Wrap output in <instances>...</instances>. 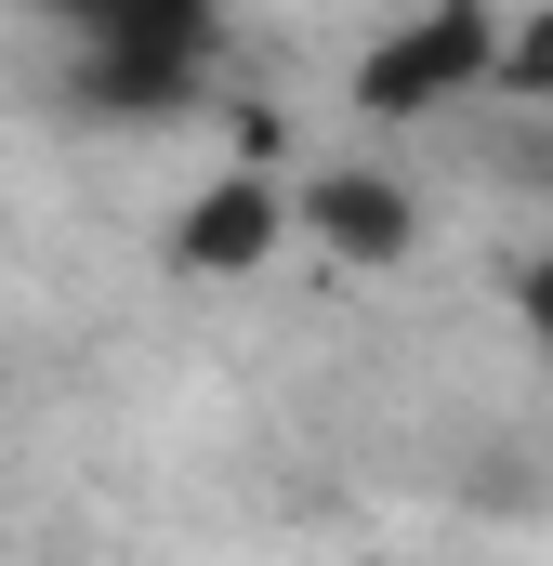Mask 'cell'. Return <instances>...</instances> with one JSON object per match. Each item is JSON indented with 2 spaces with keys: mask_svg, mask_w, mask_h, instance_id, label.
Listing matches in <instances>:
<instances>
[{
  "mask_svg": "<svg viewBox=\"0 0 553 566\" xmlns=\"http://www.w3.org/2000/svg\"><path fill=\"white\" fill-rule=\"evenodd\" d=\"M514 316H528V343L553 356V238L528 251V264H514Z\"/></svg>",
  "mask_w": 553,
  "mask_h": 566,
  "instance_id": "obj_6",
  "label": "cell"
},
{
  "mask_svg": "<svg viewBox=\"0 0 553 566\" xmlns=\"http://www.w3.org/2000/svg\"><path fill=\"white\" fill-rule=\"evenodd\" d=\"M66 53H80L93 119H185L225 66V13L211 0H93L66 27Z\"/></svg>",
  "mask_w": 553,
  "mask_h": 566,
  "instance_id": "obj_1",
  "label": "cell"
},
{
  "mask_svg": "<svg viewBox=\"0 0 553 566\" xmlns=\"http://www.w3.org/2000/svg\"><path fill=\"white\" fill-rule=\"evenodd\" d=\"M501 93L553 106V13H514V40H501Z\"/></svg>",
  "mask_w": 553,
  "mask_h": 566,
  "instance_id": "obj_5",
  "label": "cell"
},
{
  "mask_svg": "<svg viewBox=\"0 0 553 566\" xmlns=\"http://www.w3.org/2000/svg\"><path fill=\"white\" fill-rule=\"evenodd\" d=\"M501 40H514V13H474V0L409 13V27H383V40L356 53V106H369V119H448V106H488V93H501Z\"/></svg>",
  "mask_w": 553,
  "mask_h": 566,
  "instance_id": "obj_2",
  "label": "cell"
},
{
  "mask_svg": "<svg viewBox=\"0 0 553 566\" xmlns=\"http://www.w3.org/2000/svg\"><path fill=\"white\" fill-rule=\"evenodd\" d=\"M303 238H316L330 264H409V251H421L409 171H383V158H330V171H303Z\"/></svg>",
  "mask_w": 553,
  "mask_h": 566,
  "instance_id": "obj_4",
  "label": "cell"
},
{
  "mask_svg": "<svg viewBox=\"0 0 553 566\" xmlns=\"http://www.w3.org/2000/svg\"><path fill=\"white\" fill-rule=\"evenodd\" d=\"M290 238H303V185H290L276 158L211 171V185L171 211V264H185V277H264Z\"/></svg>",
  "mask_w": 553,
  "mask_h": 566,
  "instance_id": "obj_3",
  "label": "cell"
}]
</instances>
